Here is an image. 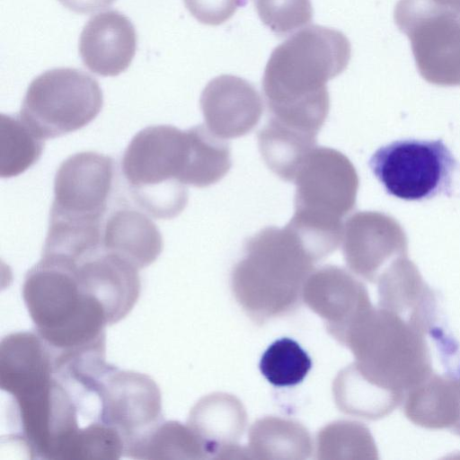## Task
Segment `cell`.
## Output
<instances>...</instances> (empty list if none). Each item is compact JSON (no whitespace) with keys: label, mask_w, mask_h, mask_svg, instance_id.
<instances>
[{"label":"cell","mask_w":460,"mask_h":460,"mask_svg":"<svg viewBox=\"0 0 460 460\" xmlns=\"http://www.w3.org/2000/svg\"><path fill=\"white\" fill-rule=\"evenodd\" d=\"M350 57L348 38L320 25L305 28L277 46L261 82L270 118L316 136L329 112L326 83L347 68Z\"/></svg>","instance_id":"1"},{"label":"cell","mask_w":460,"mask_h":460,"mask_svg":"<svg viewBox=\"0 0 460 460\" xmlns=\"http://www.w3.org/2000/svg\"><path fill=\"white\" fill-rule=\"evenodd\" d=\"M22 298L54 356L105 348L103 307L83 290L76 266L41 257L25 274Z\"/></svg>","instance_id":"2"},{"label":"cell","mask_w":460,"mask_h":460,"mask_svg":"<svg viewBox=\"0 0 460 460\" xmlns=\"http://www.w3.org/2000/svg\"><path fill=\"white\" fill-rule=\"evenodd\" d=\"M316 260L288 226L266 227L248 239L231 274L243 310L261 323L294 310Z\"/></svg>","instance_id":"3"},{"label":"cell","mask_w":460,"mask_h":460,"mask_svg":"<svg viewBox=\"0 0 460 460\" xmlns=\"http://www.w3.org/2000/svg\"><path fill=\"white\" fill-rule=\"evenodd\" d=\"M295 213L290 227L319 260L342 240V218L355 207L358 177L349 159L320 146L308 155L296 177Z\"/></svg>","instance_id":"4"},{"label":"cell","mask_w":460,"mask_h":460,"mask_svg":"<svg viewBox=\"0 0 460 460\" xmlns=\"http://www.w3.org/2000/svg\"><path fill=\"white\" fill-rule=\"evenodd\" d=\"M425 335L397 314L372 306L350 324L341 343L363 375L405 395L432 374Z\"/></svg>","instance_id":"5"},{"label":"cell","mask_w":460,"mask_h":460,"mask_svg":"<svg viewBox=\"0 0 460 460\" xmlns=\"http://www.w3.org/2000/svg\"><path fill=\"white\" fill-rule=\"evenodd\" d=\"M188 153L187 130L170 125L147 127L131 139L121 171L132 199L148 215L170 219L186 207L188 191L181 180Z\"/></svg>","instance_id":"6"},{"label":"cell","mask_w":460,"mask_h":460,"mask_svg":"<svg viewBox=\"0 0 460 460\" xmlns=\"http://www.w3.org/2000/svg\"><path fill=\"white\" fill-rule=\"evenodd\" d=\"M103 98L98 82L82 70H48L30 84L20 115L44 140L78 130L101 111Z\"/></svg>","instance_id":"7"},{"label":"cell","mask_w":460,"mask_h":460,"mask_svg":"<svg viewBox=\"0 0 460 460\" xmlns=\"http://www.w3.org/2000/svg\"><path fill=\"white\" fill-rule=\"evenodd\" d=\"M394 19L411 41L422 78L439 86L460 85V14L435 0H398Z\"/></svg>","instance_id":"8"},{"label":"cell","mask_w":460,"mask_h":460,"mask_svg":"<svg viewBox=\"0 0 460 460\" xmlns=\"http://www.w3.org/2000/svg\"><path fill=\"white\" fill-rule=\"evenodd\" d=\"M369 166L389 195L421 201L450 195L456 160L441 139H403L377 149Z\"/></svg>","instance_id":"9"},{"label":"cell","mask_w":460,"mask_h":460,"mask_svg":"<svg viewBox=\"0 0 460 460\" xmlns=\"http://www.w3.org/2000/svg\"><path fill=\"white\" fill-rule=\"evenodd\" d=\"M98 421L114 429L124 443V456L164 420L161 392L146 374L111 366L96 389Z\"/></svg>","instance_id":"10"},{"label":"cell","mask_w":460,"mask_h":460,"mask_svg":"<svg viewBox=\"0 0 460 460\" xmlns=\"http://www.w3.org/2000/svg\"><path fill=\"white\" fill-rule=\"evenodd\" d=\"M114 179V162L96 152L66 158L54 179L50 217L102 222Z\"/></svg>","instance_id":"11"},{"label":"cell","mask_w":460,"mask_h":460,"mask_svg":"<svg viewBox=\"0 0 460 460\" xmlns=\"http://www.w3.org/2000/svg\"><path fill=\"white\" fill-rule=\"evenodd\" d=\"M342 252L348 267L360 278L376 282L394 260L408 256V239L391 216L358 211L343 225Z\"/></svg>","instance_id":"12"},{"label":"cell","mask_w":460,"mask_h":460,"mask_svg":"<svg viewBox=\"0 0 460 460\" xmlns=\"http://www.w3.org/2000/svg\"><path fill=\"white\" fill-rule=\"evenodd\" d=\"M302 299L323 319L329 333L340 342L350 324L372 307L364 284L332 265L313 270L303 287Z\"/></svg>","instance_id":"13"},{"label":"cell","mask_w":460,"mask_h":460,"mask_svg":"<svg viewBox=\"0 0 460 460\" xmlns=\"http://www.w3.org/2000/svg\"><path fill=\"white\" fill-rule=\"evenodd\" d=\"M199 102L206 127L222 139L249 133L258 123L263 108L256 88L232 75L209 81Z\"/></svg>","instance_id":"14"},{"label":"cell","mask_w":460,"mask_h":460,"mask_svg":"<svg viewBox=\"0 0 460 460\" xmlns=\"http://www.w3.org/2000/svg\"><path fill=\"white\" fill-rule=\"evenodd\" d=\"M137 33L122 13L110 10L93 16L83 28L79 54L84 65L102 76H115L131 64Z\"/></svg>","instance_id":"15"},{"label":"cell","mask_w":460,"mask_h":460,"mask_svg":"<svg viewBox=\"0 0 460 460\" xmlns=\"http://www.w3.org/2000/svg\"><path fill=\"white\" fill-rule=\"evenodd\" d=\"M138 270L120 257L103 251L78 266L79 283L102 305L108 325L125 318L137 302L141 290Z\"/></svg>","instance_id":"16"},{"label":"cell","mask_w":460,"mask_h":460,"mask_svg":"<svg viewBox=\"0 0 460 460\" xmlns=\"http://www.w3.org/2000/svg\"><path fill=\"white\" fill-rule=\"evenodd\" d=\"M53 353L35 332H17L0 342V386L13 400L35 394L54 378Z\"/></svg>","instance_id":"17"},{"label":"cell","mask_w":460,"mask_h":460,"mask_svg":"<svg viewBox=\"0 0 460 460\" xmlns=\"http://www.w3.org/2000/svg\"><path fill=\"white\" fill-rule=\"evenodd\" d=\"M376 282L379 307L397 314L426 333L436 330V296L408 256L391 262Z\"/></svg>","instance_id":"18"},{"label":"cell","mask_w":460,"mask_h":460,"mask_svg":"<svg viewBox=\"0 0 460 460\" xmlns=\"http://www.w3.org/2000/svg\"><path fill=\"white\" fill-rule=\"evenodd\" d=\"M163 250L156 225L144 213L128 207L112 212L102 232V251L127 261L137 270L152 264Z\"/></svg>","instance_id":"19"},{"label":"cell","mask_w":460,"mask_h":460,"mask_svg":"<svg viewBox=\"0 0 460 460\" xmlns=\"http://www.w3.org/2000/svg\"><path fill=\"white\" fill-rule=\"evenodd\" d=\"M246 421L245 409L235 396L213 393L191 408L187 424L199 439L207 458L217 459L223 449L236 445Z\"/></svg>","instance_id":"20"},{"label":"cell","mask_w":460,"mask_h":460,"mask_svg":"<svg viewBox=\"0 0 460 460\" xmlns=\"http://www.w3.org/2000/svg\"><path fill=\"white\" fill-rule=\"evenodd\" d=\"M332 392L340 411L366 420L385 417L400 405L405 396L372 381L360 372L355 363L338 374Z\"/></svg>","instance_id":"21"},{"label":"cell","mask_w":460,"mask_h":460,"mask_svg":"<svg viewBox=\"0 0 460 460\" xmlns=\"http://www.w3.org/2000/svg\"><path fill=\"white\" fill-rule=\"evenodd\" d=\"M404 414L417 426L452 430L459 419V401L453 376L432 373L404 396Z\"/></svg>","instance_id":"22"},{"label":"cell","mask_w":460,"mask_h":460,"mask_svg":"<svg viewBox=\"0 0 460 460\" xmlns=\"http://www.w3.org/2000/svg\"><path fill=\"white\" fill-rule=\"evenodd\" d=\"M247 448L251 459L303 460L311 456L313 441L299 422L270 416L252 424Z\"/></svg>","instance_id":"23"},{"label":"cell","mask_w":460,"mask_h":460,"mask_svg":"<svg viewBox=\"0 0 460 460\" xmlns=\"http://www.w3.org/2000/svg\"><path fill=\"white\" fill-rule=\"evenodd\" d=\"M315 143V136L290 128L270 118L258 133L263 160L275 174L287 181L295 180Z\"/></svg>","instance_id":"24"},{"label":"cell","mask_w":460,"mask_h":460,"mask_svg":"<svg viewBox=\"0 0 460 460\" xmlns=\"http://www.w3.org/2000/svg\"><path fill=\"white\" fill-rule=\"evenodd\" d=\"M189 154L182 182L203 188L221 180L231 167L229 145L206 125L187 129Z\"/></svg>","instance_id":"25"},{"label":"cell","mask_w":460,"mask_h":460,"mask_svg":"<svg viewBox=\"0 0 460 460\" xmlns=\"http://www.w3.org/2000/svg\"><path fill=\"white\" fill-rule=\"evenodd\" d=\"M44 141L20 114H1L0 176H17L33 165L42 154Z\"/></svg>","instance_id":"26"},{"label":"cell","mask_w":460,"mask_h":460,"mask_svg":"<svg viewBox=\"0 0 460 460\" xmlns=\"http://www.w3.org/2000/svg\"><path fill=\"white\" fill-rule=\"evenodd\" d=\"M127 457L152 459H206L204 448L188 424L163 420Z\"/></svg>","instance_id":"27"},{"label":"cell","mask_w":460,"mask_h":460,"mask_svg":"<svg viewBox=\"0 0 460 460\" xmlns=\"http://www.w3.org/2000/svg\"><path fill=\"white\" fill-rule=\"evenodd\" d=\"M318 459H377L369 429L359 422L336 421L322 429L316 438Z\"/></svg>","instance_id":"28"},{"label":"cell","mask_w":460,"mask_h":460,"mask_svg":"<svg viewBox=\"0 0 460 460\" xmlns=\"http://www.w3.org/2000/svg\"><path fill=\"white\" fill-rule=\"evenodd\" d=\"M259 367L267 381L277 387L300 384L312 367L308 353L291 338L272 342L263 352Z\"/></svg>","instance_id":"29"},{"label":"cell","mask_w":460,"mask_h":460,"mask_svg":"<svg viewBox=\"0 0 460 460\" xmlns=\"http://www.w3.org/2000/svg\"><path fill=\"white\" fill-rule=\"evenodd\" d=\"M256 12L274 34L287 36L311 22V0H254Z\"/></svg>","instance_id":"30"},{"label":"cell","mask_w":460,"mask_h":460,"mask_svg":"<svg viewBox=\"0 0 460 460\" xmlns=\"http://www.w3.org/2000/svg\"><path fill=\"white\" fill-rule=\"evenodd\" d=\"M190 14L199 22L217 26L229 20L246 0H183Z\"/></svg>","instance_id":"31"},{"label":"cell","mask_w":460,"mask_h":460,"mask_svg":"<svg viewBox=\"0 0 460 460\" xmlns=\"http://www.w3.org/2000/svg\"><path fill=\"white\" fill-rule=\"evenodd\" d=\"M115 0H58L68 10L82 14L93 13L111 6Z\"/></svg>","instance_id":"32"},{"label":"cell","mask_w":460,"mask_h":460,"mask_svg":"<svg viewBox=\"0 0 460 460\" xmlns=\"http://www.w3.org/2000/svg\"><path fill=\"white\" fill-rule=\"evenodd\" d=\"M435 1L460 14V0H435Z\"/></svg>","instance_id":"33"},{"label":"cell","mask_w":460,"mask_h":460,"mask_svg":"<svg viewBox=\"0 0 460 460\" xmlns=\"http://www.w3.org/2000/svg\"><path fill=\"white\" fill-rule=\"evenodd\" d=\"M456 388L458 394V401H459V419L455 426V428L451 430L454 434L460 436V376H454Z\"/></svg>","instance_id":"34"}]
</instances>
